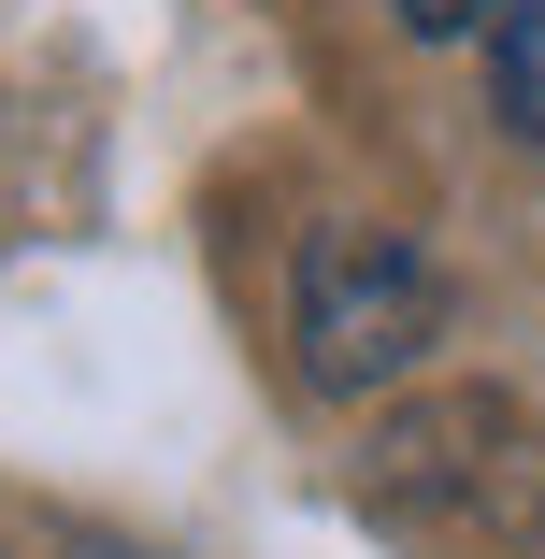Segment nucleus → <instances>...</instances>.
Wrapping results in <instances>:
<instances>
[{"label":"nucleus","mask_w":545,"mask_h":559,"mask_svg":"<svg viewBox=\"0 0 545 559\" xmlns=\"http://www.w3.org/2000/svg\"><path fill=\"white\" fill-rule=\"evenodd\" d=\"M388 15H402L416 44H460V29H488V15H502V0H388Z\"/></svg>","instance_id":"nucleus-4"},{"label":"nucleus","mask_w":545,"mask_h":559,"mask_svg":"<svg viewBox=\"0 0 545 559\" xmlns=\"http://www.w3.org/2000/svg\"><path fill=\"white\" fill-rule=\"evenodd\" d=\"M359 502L430 559H545V416L502 388L402 402L359 460Z\"/></svg>","instance_id":"nucleus-1"},{"label":"nucleus","mask_w":545,"mask_h":559,"mask_svg":"<svg viewBox=\"0 0 545 559\" xmlns=\"http://www.w3.org/2000/svg\"><path fill=\"white\" fill-rule=\"evenodd\" d=\"M287 345H301L316 402H374V388H402L446 345V273L416 259V230L345 215V230H316L301 273H287Z\"/></svg>","instance_id":"nucleus-2"},{"label":"nucleus","mask_w":545,"mask_h":559,"mask_svg":"<svg viewBox=\"0 0 545 559\" xmlns=\"http://www.w3.org/2000/svg\"><path fill=\"white\" fill-rule=\"evenodd\" d=\"M488 100H502L517 144H545V0H502L488 15Z\"/></svg>","instance_id":"nucleus-3"}]
</instances>
